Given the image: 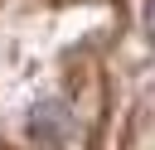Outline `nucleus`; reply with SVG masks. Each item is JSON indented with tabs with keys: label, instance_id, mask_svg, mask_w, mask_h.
<instances>
[{
	"label": "nucleus",
	"instance_id": "1",
	"mask_svg": "<svg viewBox=\"0 0 155 150\" xmlns=\"http://www.w3.org/2000/svg\"><path fill=\"white\" fill-rule=\"evenodd\" d=\"M145 39L155 44V0H145Z\"/></svg>",
	"mask_w": 155,
	"mask_h": 150
}]
</instances>
